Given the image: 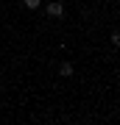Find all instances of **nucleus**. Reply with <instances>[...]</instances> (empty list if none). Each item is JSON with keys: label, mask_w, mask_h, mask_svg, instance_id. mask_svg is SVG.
<instances>
[{"label": "nucleus", "mask_w": 120, "mask_h": 125, "mask_svg": "<svg viewBox=\"0 0 120 125\" xmlns=\"http://www.w3.org/2000/svg\"><path fill=\"white\" fill-rule=\"evenodd\" d=\"M42 0H25V9H39Z\"/></svg>", "instance_id": "7ed1b4c3"}, {"label": "nucleus", "mask_w": 120, "mask_h": 125, "mask_svg": "<svg viewBox=\"0 0 120 125\" xmlns=\"http://www.w3.org/2000/svg\"><path fill=\"white\" fill-rule=\"evenodd\" d=\"M48 14H50V17H62V14H64V6L56 0V3H50V6H48Z\"/></svg>", "instance_id": "f257e3e1"}, {"label": "nucleus", "mask_w": 120, "mask_h": 125, "mask_svg": "<svg viewBox=\"0 0 120 125\" xmlns=\"http://www.w3.org/2000/svg\"><path fill=\"white\" fill-rule=\"evenodd\" d=\"M112 45H117V47H120V31H115V33H112Z\"/></svg>", "instance_id": "20e7f679"}, {"label": "nucleus", "mask_w": 120, "mask_h": 125, "mask_svg": "<svg viewBox=\"0 0 120 125\" xmlns=\"http://www.w3.org/2000/svg\"><path fill=\"white\" fill-rule=\"evenodd\" d=\"M59 72H62L64 78H70V75H73V64H70V61H64L62 67H59Z\"/></svg>", "instance_id": "f03ea898"}]
</instances>
